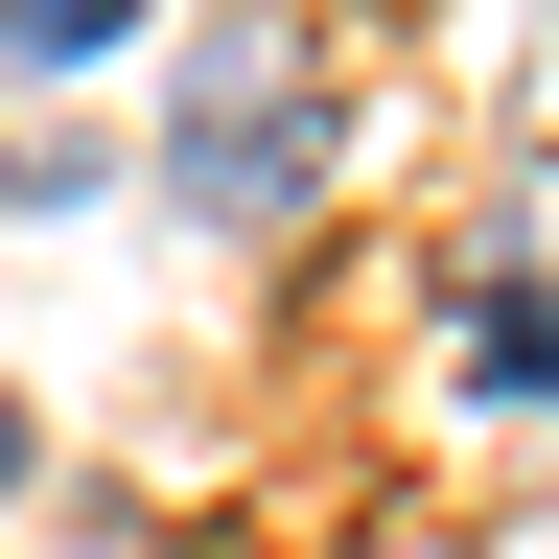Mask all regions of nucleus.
<instances>
[{
  "label": "nucleus",
  "instance_id": "nucleus-1",
  "mask_svg": "<svg viewBox=\"0 0 559 559\" xmlns=\"http://www.w3.org/2000/svg\"><path fill=\"white\" fill-rule=\"evenodd\" d=\"M280 140H304V117H280V47H257V24H210V47H187V140H164L187 210H257V187H280Z\"/></svg>",
  "mask_w": 559,
  "mask_h": 559
},
{
  "label": "nucleus",
  "instance_id": "nucleus-2",
  "mask_svg": "<svg viewBox=\"0 0 559 559\" xmlns=\"http://www.w3.org/2000/svg\"><path fill=\"white\" fill-rule=\"evenodd\" d=\"M0 466H24V419H0Z\"/></svg>",
  "mask_w": 559,
  "mask_h": 559
}]
</instances>
